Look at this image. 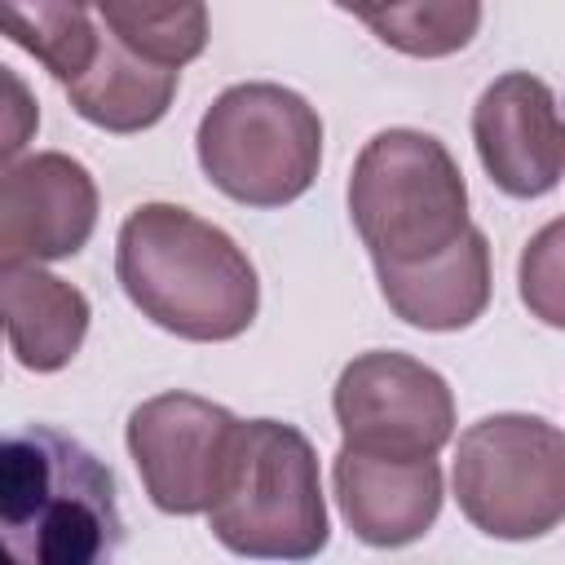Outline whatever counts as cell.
I'll use <instances>...</instances> for the list:
<instances>
[{"mask_svg": "<svg viewBox=\"0 0 565 565\" xmlns=\"http://www.w3.org/2000/svg\"><path fill=\"white\" fill-rule=\"evenodd\" d=\"M349 216L375 269L424 265L472 230L455 154L419 128H384L362 146L349 172Z\"/></svg>", "mask_w": 565, "mask_h": 565, "instance_id": "cell-3", "label": "cell"}, {"mask_svg": "<svg viewBox=\"0 0 565 565\" xmlns=\"http://www.w3.org/2000/svg\"><path fill=\"white\" fill-rule=\"evenodd\" d=\"M0 9L4 35L26 49L62 88L93 66L102 26L93 22L88 0H0Z\"/></svg>", "mask_w": 565, "mask_h": 565, "instance_id": "cell-16", "label": "cell"}, {"mask_svg": "<svg viewBox=\"0 0 565 565\" xmlns=\"http://www.w3.org/2000/svg\"><path fill=\"white\" fill-rule=\"evenodd\" d=\"M331 411L340 446L388 459H433L455 433L450 384L419 358L393 349L358 353L335 380Z\"/></svg>", "mask_w": 565, "mask_h": 565, "instance_id": "cell-7", "label": "cell"}, {"mask_svg": "<svg viewBox=\"0 0 565 565\" xmlns=\"http://www.w3.org/2000/svg\"><path fill=\"white\" fill-rule=\"evenodd\" d=\"M238 415L194 393L146 397L128 415V455L150 503L168 516H199L216 503Z\"/></svg>", "mask_w": 565, "mask_h": 565, "instance_id": "cell-8", "label": "cell"}, {"mask_svg": "<svg viewBox=\"0 0 565 565\" xmlns=\"http://www.w3.org/2000/svg\"><path fill=\"white\" fill-rule=\"evenodd\" d=\"M115 278L141 318L194 344L238 340L260 309L247 252L221 225L177 203H141L124 216Z\"/></svg>", "mask_w": 565, "mask_h": 565, "instance_id": "cell-1", "label": "cell"}, {"mask_svg": "<svg viewBox=\"0 0 565 565\" xmlns=\"http://www.w3.org/2000/svg\"><path fill=\"white\" fill-rule=\"evenodd\" d=\"M472 141L486 177L512 199H543L565 177V119L556 93L530 71L486 84L472 106Z\"/></svg>", "mask_w": 565, "mask_h": 565, "instance_id": "cell-10", "label": "cell"}, {"mask_svg": "<svg viewBox=\"0 0 565 565\" xmlns=\"http://www.w3.org/2000/svg\"><path fill=\"white\" fill-rule=\"evenodd\" d=\"M4 88H9V119H4V141L0 146H4V163H13V154L26 146V132L40 124V115H35L26 88L13 71H4Z\"/></svg>", "mask_w": 565, "mask_h": 565, "instance_id": "cell-19", "label": "cell"}, {"mask_svg": "<svg viewBox=\"0 0 565 565\" xmlns=\"http://www.w3.org/2000/svg\"><path fill=\"white\" fill-rule=\"evenodd\" d=\"M194 150L199 168L225 199L247 207H287L318 177L322 119L296 88L252 79L225 88L203 110Z\"/></svg>", "mask_w": 565, "mask_h": 565, "instance_id": "cell-5", "label": "cell"}, {"mask_svg": "<svg viewBox=\"0 0 565 565\" xmlns=\"http://www.w3.org/2000/svg\"><path fill=\"white\" fill-rule=\"evenodd\" d=\"M207 525L221 547L256 561H309L327 547V499L313 441L282 419H243Z\"/></svg>", "mask_w": 565, "mask_h": 565, "instance_id": "cell-4", "label": "cell"}, {"mask_svg": "<svg viewBox=\"0 0 565 565\" xmlns=\"http://www.w3.org/2000/svg\"><path fill=\"white\" fill-rule=\"evenodd\" d=\"M4 335L22 371H62L88 335V296L40 265H0Z\"/></svg>", "mask_w": 565, "mask_h": 565, "instance_id": "cell-13", "label": "cell"}, {"mask_svg": "<svg viewBox=\"0 0 565 565\" xmlns=\"http://www.w3.org/2000/svg\"><path fill=\"white\" fill-rule=\"evenodd\" d=\"M97 22L137 57L181 71L207 49V0H88Z\"/></svg>", "mask_w": 565, "mask_h": 565, "instance_id": "cell-17", "label": "cell"}, {"mask_svg": "<svg viewBox=\"0 0 565 565\" xmlns=\"http://www.w3.org/2000/svg\"><path fill=\"white\" fill-rule=\"evenodd\" d=\"M331 486L344 525L371 547H406L424 539L441 512V468L433 459H388L335 450Z\"/></svg>", "mask_w": 565, "mask_h": 565, "instance_id": "cell-11", "label": "cell"}, {"mask_svg": "<svg viewBox=\"0 0 565 565\" xmlns=\"http://www.w3.org/2000/svg\"><path fill=\"white\" fill-rule=\"evenodd\" d=\"M97 230V181L62 150L4 163L0 265H44L84 252Z\"/></svg>", "mask_w": 565, "mask_h": 565, "instance_id": "cell-9", "label": "cell"}, {"mask_svg": "<svg viewBox=\"0 0 565 565\" xmlns=\"http://www.w3.org/2000/svg\"><path fill=\"white\" fill-rule=\"evenodd\" d=\"M516 291L530 318L565 331V216L547 221L516 260Z\"/></svg>", "mask_w": 565, "mask_h": 565, "instance_id": "cell-18", "label": "cell"}, {"mask_svg": "<svg viewBox=\"0 0 565 565\" xmlns=\"http://www.w3.org/2000/svg\"><path fill=\"white\" fill-rule=\"evenodd\" d=\"M459 512L490 539L525 543L565 521V433L543 415L499 411L459 433Z\"/></svg>", "mask_w": 565, "mask_h": 565, "instance_id": "cell-6", "label": "cell"}, {"mask_svg": "<svg viewBox=\"0 0 565 565\" xmlns=\"http://www.w3.org/2000/svg\"><path fill=\"white\" fill-rule=\"evenodd\" d=\"M115 472L71 433L31 424L0 450V525L22 565H97L124 543Z\"/></svg>", "mask_w": 565, "mask_h": 565, "instance_id": "cell-2", "label": "cell"}, {"mask_svg": "<svg viewBox=\"0 0 565 565\" xmlns=\"http://www.w3.org/2000/svg\"><path fill=\"white\" fill-rule=\"evenodd\" d=\"M384 305L419 331H463L490 305V243L472 225L450 252L406 265V269H375Z\"/></svg>", "mask_w": 565, "mask_h": 565, "instance_id": "cell-12", "label": "cell"}, {"mask_svg": "<svg viewBox=\"0 0 565 565\" xmlns=\"http://www.w3.org/2000/svg\"><path fill=\"white\" fill-rule=\"evenodd\" d=\"M371 35L406 57H450L481 31V0H335Z\"/></svg>", "mask_w": 565, "mask_h": 565, "instance_id": "cell-15", "label": "cell"}, {"mask_svg": "<svg viewBox=\"0 0 565 565\" xmlns=\"http://www.w3.org/2000/svg\"><path fill=\"white\" fill-rule=\"evenodd\" d=\"M177 79H181V71L137 57L102 26V49H97L93 66L66 84V97H71L75 115L102 132H141L168 115V106L177 97Z\"/></svg>", "mask_w": 565, "mask_h": 565, "instance_id": "cell-14", "label": "cell"}]
</instances>
